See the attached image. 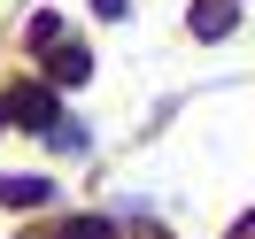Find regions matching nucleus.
I'll return each mask as SVG.
<instances>
[{"label": "nucleus", "mask_w": 255, "mask_h": 239, "mask_svg": "<svg viewBox=\"0 0 255 239\" xmlns=\"http://www.w3.org/2000/svg\"><path fill=\"white\" fill-rule=\"evenodd\" d=\"M0 201H8V208H47L54 201V177H31V170H23V177H0Z\"/></svg>", "instance_id": "obj_4"}, {"label": "nucleus", "mask_w": 255, "mask_h": 239, "mask_svg": "<svg viewBox=\"0 0 255 239\" xmlns=\"http://www.w3.org/2000/svg\"><path fill=\"white\" fill-rule=\"evenodd\" d=\"M62 39V16H31V47H54Z\"/></svg>", "instance_id": "obj_6"}, {"label": "nucleus", "mask_w": 255, "mask_h": 239, "mask_svg": "<svg viewBox=\"0 0 255 239\" xmlns=\"http://www.w3.org/2000/svg\"><path fill=\"white\" fill-rule=\"evenodd\" d=\"M47 139H54V147H62V155H85V131H78V124H54V131H47Z\"/></svg>", "instance_id": "obj_5"}, {"label": "nucleus", "mask_w": 255, "mask_h": 239, "mask_svg": "<svg viewBox=\"0 0 255 239\" xmlns=\"http://www.w3.org/2000/svg\"><path fill=\"white\" fill-rule=\"evenodd\" d=\"M232 239H255V216H240V224H232Z\"/></svg>", "instance_id": "obj_8"}, {"label": "nucleus", "mask_w": 255, "mask_h": 239, "mask_svg": "<svg viewBox=\"0 0 255 239\" xmlns=\"http://www.w3.org/2000/svg\"><path fill=\"white\" fill-rule=\"evenodd\" d=\"M8 116L31 124V131H54V93H47V85H23V93L8 100Z\"/></svg>", "instance_id": "obj_3"}, {"label": "nucleus", "mask_w": 255, "mask_h": 239, "mask_svg": "<svg viewBox=\"0 0 255 239\" xmlns=\"http://www.w3.org/2000/svg\"><path fill=\"white\" fill-rule=\"evenodd\" d=\"M0 124H16V116H8V100H0Z\"/></svg>", "instance_id": "obj_9"}, {"label": "nucleus", "mask_w": 255, "mask_h": 239, "mask_svg": "<svg viewBox=\"0 0 255 239\" xmlns=\"http://www.w3.org/2000/svg\"><path fill=\"white\" fill-rule=\"evenodd\" d=\"M124 8H131V0H93V16H124Z\"/></svg>", "instance_id": "obj_7"}, {"label": "nucleus", "mask_w": 255, "mask_h": 239, "mask_svg": "<svg viewBox=\"0 0 255 239\" xmlns=\"http://www.w3.org/2000/svg\"><path fill=\"white\" fill-rule=\"evenodd\" d=\"M193 39H224V31H232V23H240V0H193Z\"/></svg>", "instance_id": "obj_2"}, {"label": "nucleus", "mask_w": 255, "mask_h": 239, "mask_svg": "<svg viewBox=\"0 0 255 239\" xmlns=\"http://www.w3.org/2000/svg\"><path fill=\"white\" fill-rule=\"evenodd\" d=\"M47 70H54V85H85V78H93V54H85L78 39H54V47H47Z\"/></svg>", "instance_id": "obj_1"}]
</instances>
